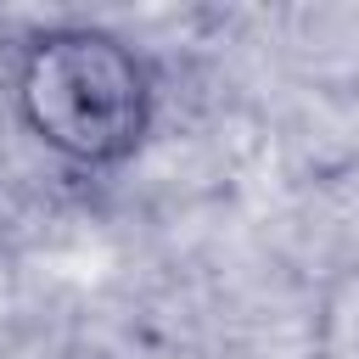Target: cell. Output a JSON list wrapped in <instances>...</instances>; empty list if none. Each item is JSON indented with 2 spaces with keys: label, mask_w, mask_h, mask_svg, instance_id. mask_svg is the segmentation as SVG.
<instances>
[{
  "label": "cell",
  "mask_w": 359,
  "mask_h": 359,
  "mask_svg": "<svg viewBox=\"0 0 359 359\" xmlns=\"http://www.w3.org/2000/svg\"><path fill=\"white\" fill-rule=\"evenodd\" d=\"M11 112L56 163L112 174L157 129V73L146 50L101 22H45L11 50Z\"/></svg>",
  "instance_id": "cell-1"
}]
</instances>
